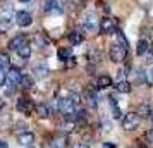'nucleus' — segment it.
I'll use <instances>...</instances> for the list:
<instances>
[{
	"label": "nucleus",
	"mask_w": 153,
	"mask_h": 148,
	"mask_svg": "<svg viewBox=\"0 0 153 148\" xmlns=\"http://www.w3.org/2000/svg\"><path fill=\"white\" fill-rule=\"evenodd\" d=\"M81 24H83L84 29H88V31H95V29H97V14L91 12V10L84 12V14L81 16Z\"/></svg>",
	"instance_id": "nucleus-1"
},
{
	"label": "nucleus",
	"mask_w": 153,
	"mask_h": 148,
	"mask_svg": "<svg viewBox=\"0 0 153 148\" xmlns=\"http://www.w3.org/2000/svg\"><path fill=\"white\" fill-rule=\"evenodd\" d=\"M139 126V115L134 112H129L124 115V119H122V127H124L126 131H132V129H136Z\"/></svg>",
	"instance_id": "nucleus-2"
},
{
	"label": "nucleus",
	"mask_w": 153,
	"mask_h": 148,
	"mask_svg": "<svg viewBox=\"0 0 153 148\" xmlns=\"http://www.w3.org/2000/svg\"><path fill=\"white\" fill-rule=\"evenodd\" d=\"M108 54H110V59L114 62H122L126 59V55H127V48L122 47V45H119V43H115V45H112Z\"/></svg>",
	"instance_id": "nucleus-3"
},
{
	"label": "nucleus",
	"mask_w": 153,
	"mask_h": 148,
	"mask_svg": "<svg viewBox=\"0 0 153 148\" xmlns=\"http://www.w3.org/2000/svg\"><path fill=\"white\" fill-rule=\"evenodd\" d=\"M100 33H103V35H114V33H117V22L110 19V17H105L102 19L100 22Z\"/></svg>",
	"instance_id": "nucleus-4"
},
{
	"label": "nucleus",
	"mask_w": 153,
	"mask_h": 148,
	"mask_svg": "<svg viewBox=\"0 0 153 148\" xmlns=\"http://www.w3.org/2000/svg\"><path fill=\"white\" fill-rule=\"evenodd\" d=\"M16 22H17V26L26 28V26H31L33 17H31V14H29V12H26V10H19V12L16 14Z\"/></svg>",
	"instance_id": "nucleus-5"
},
{
	"label": "nucleus",
	"mask_w": 153,
	"mask_h": 148,
	"mask_svg": "<svg viewBox=\"0 0 153 148\" xmlns=\"http://www.w3.org/2000/svg\"><path fill=\"white\" fill-rule=\"evenodd\" d=\"M57 105H59V109H60L64 114H72L76 102H74L72 98H69V97H65V98H60V100H59V102H57Z\"/></svg>",
	"instance_id": "nucleus-6"
},
{
	"label": "nucleus",
	"mask_w": 153,
	"mask_h": 148,
	"mask_svg": "<svg viewBox=\"0 0 153 148\" xmlns=\"http://www.w3.org/2000/svg\"><path fill=\"white\" fill-rule=\"evenodd\" d=\"M33 141H35V134L29 133V131H26V133H22V134L17 136V143H19L22 148L31 147V145H33Z\"/></svg>",
	"instance_id": "nucleus-7"
},
{
	"label": "nucleus",
	"mask_w": 153,
	"mask_h": 148,
	"mask_svg": "<svg viewBox=\"0 0 153 148\" xmlns=\"http://www.w3.org/2000/svg\"><path fill=\"white\" fill-rule=\"evenodd\" d=\"M47 147H48V148H65V147H67V138L62 136V134L53 136V138L47 143Z\"/></svg>",
	"instance_id": "nucleus-8"
},
{
	"label": "nucleus",
	"mask_w": 153,
	"mask_h": 148,
	"mask_svg": "<svg viewBox=\"0 0 153 148\" xmlns=\"http://www.w3.org/2000/svg\"><path fill=\"white\" fill-rule=\"evenodd\" d=\"M83 98H84V102H86V105L91 107V109H95V107L98 105V97L95 95L93 90H86V91L83 93Z\"/></svg>",
	"instance_id": "nucleus-9"
},
{
	"label": "nucleus",
	"mask_w": 153,
	"mask_h": 148,
	"mask_svg": "<svg viewBox=\"0 0 153 148\" xmlns=\"http://www.w3.org/2000/svg\"><path fill=\"white\" fill-rule=\"evenodd\" d=\"M17 110L22 114H26V115H29L31 114V110H33V103H31V100L28 98H19V102H17Z\"/></svg>",
	"instance_id": "nucleus-10"
},
{
	"label": "nucleus",
	"mask_w": 153,
	"mask_h": 148,
	"mask_svg": "<svg viewBox=\"0 0 153 148\" xmlns=\"http://www.w3.org/2000/svg\"><path fill=\"white\" fill-rule=\"evenodd\" d=\"M7 79H9L10 85H19L21 79H22V74L16 69V67H10V69L7 71Z\"/></svg>",
	"instance_id": "nucleus-11"
},
{
	"label": "nucleus",
	"mask_w": 153,
	"mask_h": 148,
	"mask_svg": "<svg viewBox=\"0 0 153 148\" xmlns=\"http://www.w3.org/2000/svg\"><path fill=\"white\" fill-rule=\"evenodd\" d=\"M45 10L50 14H62V7L57 4L55 0H45Z\"/></svg>",
	"instance_id": "nucleus-12"
},
{
	"label": "nucleus",
	"mask_w": 153,
	"mask_h": 148,
	"mask_svg": "<svg viewBox=\"0 0 153 148\" xmlns=\"http://www.w3.org/2000/svg\"><path fill=\"white\" fill-rule=\"evenodd\" d=\"M112 85V78L108 74H102L97 78V90H105V88H110Z\"/></svg>",
	"instance_id": "nucleus-13"
},
{
	"label": "nucleus",
	"mask_w": 153,
	"mask_h": 148,
	"mask_svg": "<svg viewBox=\"0 0 153 148\" xmlns=\"http://www.w3.org/2000/svg\"><path fill=\"white\" fill-rule=\"evenodd\" d=\"M22 43H26V36L24 35H16V36L10 38V42H9V48L10 50H17Z\"/></svg>",
	"instance_id": "nucleus-14"
},
{
	"label": "nucleus",
	"mask_w": 153,
	"mask_h": 148,
	"mask_svg": "<svg viewBox=\"0 0 153 148\" xmlns=\"http://www.w3.org/2000/svg\"><path fill=\"white\" fill-rule=\"evenodd\" d=\"M16 52H17V55L21 57V59H24V60L31 57V47H29V43H28V42L22 43V45H21V47H19L17 50H16Z\"/></svg>",
	"instance_id": "nucleus-15"
},
{
	"label": "nucleus",
	"mask_w": 153,
	"mask_h": 148,
	"mask_svg": "<svg viewBox=\"0 0 153 148\" xmlns=\"http://www.w3.org/2000/svg\"><path fill=\"white\" fill-rule=\"evenodd\" d=\"M48 67L45 65V64H42V65H35L33 67V74H35L36 78H40V79H43V78H47L48 76Z\"/></svg>",
	"instance_id": "nucleus-16"
},
{
	"label": "nucleus",
	"mask_w": 153,
	"mask_h": 148,
	"mask_svg": "<svg viewBox=\"0 0 153 148\" xmlns=\"http://www.w3.org/2000/svg\"><path fill=\"white\" fill-rule=\"evenodd\" d=\"M136 114H138L139 117H150L152 115V107L148 105V103H139L138 109H136Z\"/></svg>",
	"instance_id": "nucleus-17"
},
{
	"label": "nucleus",
	"mask_w": 153,
	"mask_h": 148,
	"mask_svg": "<svg viewBox=\"0 0 153 148\" xmlns=\"http://www.w3.org/2000/svg\"><path fill=\"white\" fill-rule=\"evenodd\" d=\"M57 57H59L60 60H64V62H65L67 59H71V57H72V48H71V47H60V48H59V52H57Z\"/></svg>",
	"instance_id": "nucleus-18"
},
{
	"label": "nucleus",
	"mask_w": 153,
	"mask_h": 148,
	"mask_svg": "<svg viewBox=\"0 0 153 148\" xmlns=\"http://www.w3.org/2000/svg\"><path fill=\"white\" fill-rule=\"evenodd\" d=\"M33 43H35L38 48H45L47 45H48V42H47V38L42 35V33H36L35 36H33Z\"/></svg>",
	"instance_id": "nucleus-19"
},
{
	"label": "nucleus",
	"mask_w": 153,
	"mask_h": 148,
	"mask_svg": "<svg viewBox=\"0 0 153 148\" xmlns=\"http://www.w3.org/2000/svg\"><path fill=\"white\" fill-rule=\"evenodd\" d=\"M36 112L42 119H47V117H50V107L45 103H40V105H36Z\"/></svg>",
	"instance_id": "nucleus-20"
},
{
	"label": "nucleus",
	"mask_w": 153,
	"mask_h": 148,
	"mask_svg": "<svg viewBox=\"0 0 153 148\" xmlns=\"http://www.w3.org/2000/svg\"><path fill=\"white\" fill-rule=\"evenodd\" d=\"M10 26H12V19H10L9 16H4V17L0 19V31L5 33V31L10 29Z\"/></svg>",
	"instance_id": "nucleus-21"
},
{
	"label": "nucleus",
	"mask_w": 153,
	"mask_h": 148,
	"mask_svg": "<svg viewBox=\"0 0 153 148\" xmlns=\"http://www.w3.org/2000/svg\"><path fill=\"white\" fill-rule=\"evenodd\" d=\"M150 48V43L146 42V40H139L138 42V47H136V54L138 55H145L146 52Z\"/></svg>",
	"instance_id": "nucleus-22"
},
{
	"label": "nucleus",
	"mask_w": 153,
	"mask_h": 148,
	"mask_svg": "<svg viewBox=\"0 0 153 148\" xmlns=\"http://www.w3.org/2000/svg\"><path fill=\"white\" fill-rule=\"evenodd\" d=\"M69 42L72 43V45H79V43L83 42V35H81L79 31H72L69 35Z\"/></svg>",
	"instance_id": "nucleus-23"
},
{
	"label": "nucleus",
	"mask_w": 153,
	"mask_h": 148,
	"mask_svg": "<svg viewBox=\"0 0 153 148\" xmlns=\"http://www.w3.org/2000/svg\"><path fill=\"white\" fill-rule=\"evenodd\" d=\"M117 91H120V93H129L131 91V85L127 83V81H117Z\"/></svg>",
	"instance_id": "nucleus-24"
},
{
	"label": "nucleus",
	"mask_w": 153,
	"mask_h": 148,
	"mask_svg": "<svg viewBox=\"0 0 153 148\" xmlns=\"http://www.w3.org/2000/svg\"><path fill=\"white\" fill-rule=\"evenodd\" d=\"M90 60L91 62H100V50L98 48H91L90 50Z\"/></svg>",
	"instance_id": "nucleus-25"
},
{
	"label": "nucleus",
	"mask_w": 153,
	"mask_h": 148,
	"mask_svg": "<svg viewBox=\"0 0 153 148\" xmlns=\"http://www.w3.org/2000/svg\"><path fill=\"white\" fill-rule=\"evenodd\" d=\"M9 65H10V62H9V55L7 54H0V67L5 69V67H9Z\"/></svg>",
	"instance_id": "nucleus-26"
},
{
	"label": "nucleus",
	"mask_w": 153,
	"mask_h": 148,
	"mask_svg": "<svg viewBox=\"0 0 153 148\" xmlns=\"http://www.w3.org/2000/svg\"><path fill=\"white\" fill-rule=\"evenodd\" d=\"M14 127H16V131H19V133H26V131H28V126H26V124H24V122H22V120H17V122H16L14 124Z\"/></svg>",
	"instance_id": "nucleus-27"
},
{
	"label": "nucleus",
	"mask_w": 153,
	"mask_h": 148,
	"mask_svg": "<svg viewBox=\"0 0 153 148\" xmlns=\"http://www.w3.org/2000/svg\"><path fill=\"white\" fill-rule=\"evenodd\" d=\"M117 40H119V45H122V47H129V43H127V38L124 36V33H119L117 31Z\"/></svg>",
	"instance_id": "nucleus-28"
},
{
	"label": "nucleus",
	"mask_w": 153,
	"mask_h": 148,
	"mask_svg": "<svg viewBox=\"0 0 153 148\" xmlns=\"http://www.w3.org/2000/svg\"><path fill=\"white\" fill-rule=\"evenodd\" d=\"M21 83H22V86H24V88H33V79L29 78V76H22Z\"/></svg>",
	"instance_id": "nucleus-29"
},
{
	"label": "nucleus",
	"mask_w": 153,
	"mask_h": 148,
	"mask_svg": "<svg viewBox=\"0 0 153 148\" xmlns=\"http://www.w3.org/2000/svg\"><path fill=\"white\" fill-rule=\"evenodd\" d=\"M5 81H7V72H4V69L0 67V86L4 85Z\"/></svg>",
	"instance_id": "nucleus-30"
},
{
	"label": "nucleus",
	"mask_w": 153,
	"mask_h": 148,
	"mask_svg": "<svg viewBox=\"0 0 153 148\" xmlns=\"http://www.w3.org/2000/svg\"><path fill=\"white\" fill-rule=\"evenodd\" d=\"M114 117H115V119H120V117H122V112H120V109H119L117 105H114Z\"/></svg>",
	"instance_id": "nucleus-31"
},
{
	"label": "nucleus",
	"mask_w": 153,
	"mask_h": 148,
	"mask_svg": "<svg viewBox=\"0 0 153 148\" xmlns=\"http://www.w3.org/2000/svg\"><path fill=\"white\" fill-rule=\"evenodd\" d=\"M117 74H119V76H117V81H124V79H126V72H124V71H119Z\"/></svg>",
	"instance_id": "nucleus-32"
},
{
	"label": "nucleus",
	"mask_w": 153,
	"mask_h": 148,
	"mask_svg": "<svg viewBox=\"0 0 153 148\" xmlns=\"http://www.w3.org/2000/svg\"><path fill=\"white\" fill-rule=\"evenodd\" d=\"M146 140L150 141V143H153V129H150V131L146 133Z\"/></svg>",
	"instance_id": "nucleus-33"
},
{
	"label": "nucleus",
	"mask_w": 153,
	"mask_h": 148,
	"mask_svg": "<svg viewBox=\"0 0 153 148\" xmlns=\"http://www.w3.org/2000/svg\"><path fill=\"white\" fill-rule=\"evenodd\" d=\"M103 148H115L114 143H103Z\"/></svg>",
	"instance_id": "nucleus-34"
},
{
	"label": "nucleus",
	"mask_w": 153,
	"mask_h": 148,
	"mask_svg": "<svg viewBox=\"0 0 153 148\" xmlns=\"http://www.w3.org/2000/svg\"><path fill=\"white\" fill-rule=\"evenodd\" d=\"M0 148H9V147H7V143H5V141L0 140Z\"/></svg>",
	"instance_id": "nucleus-35"
},
{
	"label": "nucleus",
	"mask_w": 153,
	"mask_h": 148,
	"mask_svg": "<svg viewBox=\"0 0 153 148\" xmlns=\"http://www.w3.org/2000/svg\"><path fill=\"white\" fill-rule=\"evenodd\" d=\"M74 148H88V147H86V145H83V143H79V145H76Z\"/></svg>",
	"instance_id": "nucleus-36"
},
{
	"label": "nucleus",
	"mask_w": 153,
	"mask_h": 148,
	"mask_svg": "<svg viewBox=\"0 0 153 148\" xmlns=\"http://www.w3.org/2000/svg\"><path fill=\"white\" fill-rule=\"evenodd\" d=\"M4 109V102H2V98H0V110Z\"/></svg>",
	"instance_id": "nucleus-37"
},
{
	"label": "nucleus",
	"mask_w": 153,
	"mask_h": 148,
	"mask_svg": "<svg viewBox=\"0 0 153 148\" xmlns=\"http://www.w3.org/2000/svg\"><path fill=\"white\" fill-rule=\"evenodd\" d=\"M19 2H22V4H26V2H29V0H19Z\"/></svg>",
	"instance_id": "nucleus-38"
},
{
	"label": "nucleus",
	"mask_w": 153,
	"mask_h": 148,
	"mask_svg": "<svg viewBox=\"0 0 153 148\" xmlns=\"http://www.w3.org/2000/svg\"><path fill=\"white\" fill-rule=\"evenodd\" d=\"M152 78H153V69H152Z\"/></svg>",
	"instance_id": "nucleus-39"
},
{
	"label": "nucleus",
	"mask_w": 153,
	"mask_h": 148,
	"mask_svg": "<svg viewBox=\"0 0 153 148\" xmlns=\"http://www.w3.org/2000/svg\"><path fill=\"white\" fill-rule=\"evenodd\" d=\"M28 148H33V147H28Z\"/></svg>",
	"instance_id": "nucleus-40"
}]
</instances>
